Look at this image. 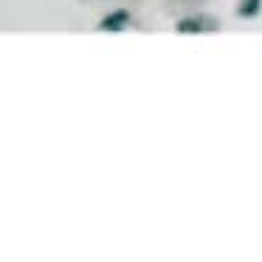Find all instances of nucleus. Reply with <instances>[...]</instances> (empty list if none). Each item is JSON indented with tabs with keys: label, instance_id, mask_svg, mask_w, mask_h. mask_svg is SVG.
I'll return each instance as SVG.
<instances>
[{
	"label": "nucleus",
	"instance_id": "obj_1",
	"mask_svg": "<svg viewBox=\"0 0 262 262\" xmlns=\"http://www.w3.org/2000/svg\"><path fill=\"white\" fill-rule=\"evenodd\" d=\"M181 34H200V31H217V20L214 17H203V14H198V17H183L178 20L175 26Z\"/></svg>",
	"mask_w": 262,
	"mask_h": 262
},
{
	"label": "nucleus",
	"instance_id": "obj_3",
	"mask_svg": "<svg viewBox=\"0 0 262 262\" xmlns=\"http://www.w3.org/2000/svg\"><path fill=\"white\" fill-rule=\"evenodd\" d=\"M259 3L262 0H243V3H239V17H254V14L259 12Z\"/></svg>",
	"mask_w": 262,
	"mask_h": 262
},
{
	"label": "nucleus",
	"instance_id": "obj_2",
	"mask_svg": "<svg viewBox=\"0 0 262 262\" xmlns=\"http://www.w3.org/2000/svg\"><path fill=\"white\" fill-rule=\"evenodd\" d=\"M127 23H130L127 9H116V12H110L107 17L99 23V31H121V29H127Z\"/></svg>",
	"mask_w": 262,
	"mask_h": 262
}]
</instances>
